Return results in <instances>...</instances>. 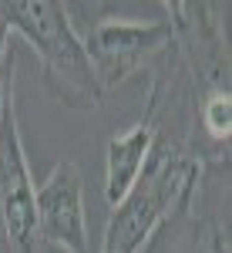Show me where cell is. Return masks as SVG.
Wrapping results in <instances>:
<instances>
[{
    "mask_svg": "<svg viewBox=\"0 0 232 253\" xmlns=\"http://www.w3.org/2000/svg\"><path fill=\"white\" fill-rule=\"evenodd\" d=\"M34 186L37 182L31 175L24 138H20L17 98H10L0 115V230L14 253H44L37 233Z\"/></svg>",
    "mask_w": 232,
    "mask_h": 253,
    "instance_id": "5",
    "label": "cell"
},
{
    "mask_svg": "<svg viewBox=\"0 0 232 253\" xmlns=\"http://www.w3.org/2000/svg\"><path fill=\"white\" fill-rule=\"evenodd\" d=\"M199 162L182 145L155 138L148 162L138 175L135 189L108 213V226L98 253H141L162 219L175 210L182 193L192 186Z\"/></svg>",
    "mask_w": 232,
    "mask_h": 253,
    "instance_id": "2",
    "label": "cell"
},
{
    "mask_svg": "<svg viewBox=\"0 0 232 253\" xmlns=\"http://www.w3.org/2000/svg\"><path fill=\"white\" fill-rule=\"evenodd\" d=\"M152 142H155V128L145 118H138L121 135L108 138V149H104V203L108 206H118L135 189L138 175L148 162Z\"/></svg>",
    "mask_w": 232,
    "mask_h": 253,
    "instance_id": "7",
    "label": "cell"
},
{
    "mask_svg": "<svg viewBox=\"0 0 232 253\" xmlns=\"http://www.w3.org/2000/svg\"><path fill=\"white\" fill-rule=\"evenodd\" d=\"M64 14L84 44V54L104 91L135 75H148V68L172 44V27L165 17H118L111 3H98V0L95 3H64Z\"/></svg>",
    "mask_w": 232,
    "mask_h": 253,
    "instance_id": "3",
    "label": "cell"
},
{
    "mask_svg": "<svg viewBox=\"0 0 232 253\" xmlns=\"http://www.w3.org/2000/svg\"><path fill=\"white\" fill-rule=\"evenodd\" d=\"M141 253H229V166H199Z\"/></svg>",
    "mask_w": 232,
    "mask_h": 253,
    "instance_id": "4",
    "label": "cell"
},
{
    "mask_svg": "<svg viewBox=\"0 0 232 253\" xmlns=\"http://www.w3.org/2000/svg\"><path fill=\"white\" fill-rule=\"evenodd\" d=\"M37 233L44 253H91L88 213H84V175L74 159H58L54 169L34 186Z\"/></svg>",
    "mask_w": 232,
    "mask_h": 253,
    "instance_id": "6",
    "label": "cell"
},
{
    "mask_svg": "<svg viewBox=\"0 0 232 253\" xmlns=\"http://www.w3.org/2000/svg\"><path fill=\"white\" fill-rule=\"evenodd\" d=\"M0 253H14V250H10V243H7V236H3V230H0Z\"/></svg>",
    "mask_w": 232,
    "mask_h": 253,
    "instance_id": "9",
    "label": "cell"
},
{
    "mask_svg": "<svg viewBox=\"0 0 232 253\" xmlns=\"http://www.w3.org/2000/svg\"><path fill=\"white\" fill-rule=\"evenodd\" d=\"M14 54V47H10V27H7V20H3V10H0V68H3V61Z\"/></svg>",
    "mask_w": 232,
    "mask_h": 253,
    "instance_id": "8",
    "label": "cell"
},
{
    "mask_svg": "<svg viewBox=\"0 0 232 253\" xmlns=\"http://www.w3.org/2000/svg\"><path fill=\"white\" fill-rule=\"evenodd\" d=\"M10 34H20L40 61V78L51 98L71 112H95L104 105V88L98 81L84 44L58 0H10L0 3Z\"/></svg>",
    "mask_w": 232,
    "mask_h": 253,
    "instance_id": "1",
    "label": "cell"
}]
</instances>
